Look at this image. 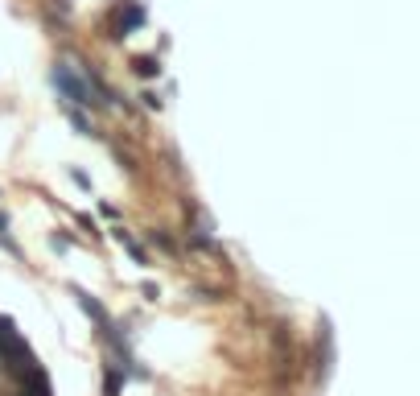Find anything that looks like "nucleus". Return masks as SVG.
<instances>
[{"instance_id": "4", "label": "nucleus", "mask_w": 420, "mask_h": 396, "mask_svg": "<svg viewBox=\"0 0 420 396\" xmlns=\"http://www.w3.org/2000/svg\"><path fill=\"white\" fill-rule=\"evenodd\" d=\"M111 236H115V244H120V248H124V252H128V256H132L136 264H148V252L140 248V240H136V236H128L124 227H115Z\"/></svg>"}, {"instance_id": "11", "label": "nucleus", "mask_w": 420, "mask_h": 396, "mask_svg": "<svg viewBox=\"0 0 420 396\" xmlns=\"http://www.w3.org/2000/svg\"><path fill=\"white\" fill-rule=\"evenodd\" d=\"M70 178H74V182H78V186H82V190H91V178H87V174H82V169H70Z\"/></svg>"}, {"instance_id": "5", "label": "nucleus", "mask_w": 420, "mask_h": 396, "mask_svg": "<svg viewBox=\"0 0 420 396\" xmlns=\"http://www.w3.org/2000/svg\"><path fill=\"white\" fill-rule=\"evenodd\" d=\"M16 396H49V380H45V372H29L25 376V388Z\"/></svg>"}, {"instance_id": "8", "label": "nucleus", "mask_w": 420, "mask_h": 396, "mask_svg": "<svg viewBox=\"0 0 420 396\" xmlns=\"http://www.w3.org/2000/svg\"><path fill=\"white\" fill-rule=\"evenodd\" d=\"M66 116H70V124H74V132H78V136H95V128L87 124V116H82V112H74V107H70Z\"/></svg>"}, {"instance_id": "7", "label": "nucleus", "mask_w": 420, "mask_h": 396, "mask_svg": "<svg viewBox=\"0 0 420 396\" xmlns=\"http://www.w3.org/2000/svg\"><path fill=\"white\" fill-rule=\"evenodd\" d=\"M124 388V372L120 368H107V380H103V396H120Z\"/></svg>"}, {"instance_id": "2", "label": "nucleus", "mask_w": 420, "mask_h": 396, "mask_svg": "<svg viewBox=\"0 0 420 396\" xmlns=\"http://www.w3.org/2000/svg\"><path fill=\"white\" fill-rule=\"evenodd\" d=\"M144 21H148L144 4H140V0H124V4H120V12H115V37H128V33H136Z\"/></svg>"}, {"instance_id": "1", "label": "nucleus", "mask_w": 420, "mask_h": 396, "mask_svg": "<svg viewBox=\"0 0 420 396\" xmlns=\"http://www.w3.org/2000/svg\"><path fill=\"white\" fill-rule=\"evenodd\" d=\"M49 83L58 87V95H62V99L82 103V107H91V103L99 107V99L91 95V87H87V79H82V70H78V62H54Z\"/></svg>"}, {"instance_id": "9", "label": "nucleus", "mask_w": 420, "mask_h": 396, "mask_svg": "<svg viewBox=\"0 0 420 396\" xmlns=\"http://www.w3.org/2000/svg\"><path fill=\"white\" fill-rule=\"evenodd\" d=\"M153 244H157V248H161V252H173V240H169V236H165V231H153Z\"/></svg>"}, {"instance_id": "12", "label": "nucleus", "mask_w": 420, "mask_h": 396, "mask_svg": "<svg viewBox=\"0 0 420 396\" xmlns=\"http://www.w3.org/2000/svg\"><path fill=\"white\" fill-rule=\"evenodd\" d=\"M190 244H194V248H210V240H206L202 231H194V236H190Z\"/></svg>"}, {"instance_id": "3", "label": "nucleus", "mask_w": 420, "mask_h": 396, "mask_svg": "<svg viewBox=\"0 0 420 396\" xmlns=\"http://www.w3.org/2000/svg\"><path fill=\"white\" fill-rule=\"evenodd\" d=\"M70 293H74V298H78V306H82V310H87V314H91V318L99 322V331H103V339H115V326H111V318H107V310H103V306H99V302H95V298H91V293L82 289V285H70Z\"/></svg>"}, {"instance_id": "6", "label": "nucleus", "mask_w": 420, "mask_h": 396, "mask_svg": "<svg viewBox=\"0 0 420 396\" xmlns=\"http://www.w3.org/2000/svg\"><path fill=\"white\" fill-rule=\"evenodd\" d=\"M132 70H136L140 79H157V74H161V62H157L153 54H140V58L132 62Z\"/></svg>"}, {"instance_id": "10", "label": "nucleus", "mask_w": 420, "mask_h": 396, "mask_svg": "<svg viewBox=\"0 0 420 396\" xmlns=\"http://www.w3.org/2000/svg\"><path fill=\"white\" fill-rule=\"evenodd\" d=\"M140 99H144V107H157V112H161V95H157V91H144Z\"/></svg>"}]
</instances>
